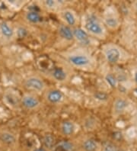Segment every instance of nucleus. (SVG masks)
I'll list each match as a JSON object with an SVG mask.
<instances>
[{
    "label": "nucleus",
    "instance_id": "7",
    "mask_svg": "<svg viewBox=\"0 0 137 151\" xmlns=\"http://www.w3.org/2000/svg\"><path fill=\"white\" fill-rule=\"evenodd\" d=\"M47 100L52 104L60 103L63 99V94L59 89H51L47 93Z\"/></svg>",
    "mask_w": 137,
    "mask_h": 151
},
{
    "label": "nucleus",
    "instance_id": "8",
    "mask_svg": "<svg viewBox=\"0 0 137 151\" xmlns=\"http://www.w3.org/2000/svg\"><path fill=\"white\" fill-rule=\"evenodd\" d=\"M59 35L66 41H70L74 39L73 30L72 29L71 27L66 25V24H61L59 27Z\"/></svg>",
    "mask_w": 137,
    "mask_h": 151
},
{
    "label": "nucleus",
    "instance_id": "13",
    "mask_svg": "<svg viewBox=\"0 0 137 151\" xmlns=\"http://www.w3.org/2000/svg\"><path fill=\"white\" fill-rule=\"evenodd\" d=\"M61 131L64 135L70 136L72 135L75 131V125L70 121L63 122L61 124Z\"/></svg>",
    "mask_w": 137,
    "mask_h": 151
},
{
    "label": "nucleus",
    "instance_id": "27",
    "mask_svg": "<svg viewBox=\"0 0 137 151\" xmlns=\"http://www.w3.org/2000/svg\"><path fill=\"white\" fill-rule=\"evenodd\" d=\"M136 9H137V2H136Z\"/></svg>",
    "mask_w": 137,
    "mask_h": 151
},
{
    "label": "nucleus",
    "instance_id": "25",
    "mask_svg": "<svg viewBox=\"0 0 137 151\" xmlns=\"http://www.w3.org/2000/svg\"><path fill=\"white\" fill-rule=\"evenodd\" d=\"M34 151H46V150L44 148L40 147V148H36L35 150H34Z\"/></svg>",
    "mask_w": 137,
    "mask_h": 151
},
{
    "label": "nucleus",
    "instance_id": "16",
    "mask_svg": "<svg viewBox=\"0 0 137 151\" xmlns=\"http://www.w3.org/2000/svg\"><path fill=\"white\" fill-rule=\"evenodd\" d=\"M0 140L6 144H12L15 142V137L8 131H3L0 134Z\"/></svg>",
    "mask_w": 137,
    "mask_h": 151
},
{
    "label": "nucleus",
    "instance_id": "4",
    "mask_svg": "<svg viewBox=\"0 0 137 151\" xmlns=\"http://www.w3.org/2000/svg\"><path fill=\"white\" fill-rule=\"evenodd\" d=\"M24 87L27 89L35 92H42L45 88V83L38 76H29L24 80Z\"/></svg>",
    "mask_w": 137,
    "mask_h": 151
},
{
    "label": "nucleus",
    "instance_id": "3",
    "mask_svg": "<svg viewBox=\"0 0 137 151\" xmlns=\"http://www.w3.org/2000/svg\"><path fill=\"white\" fill-rule=\"evenodd\" d=\"M104 54L109 63L115 64L121 61L122 53L120 47L113 44H108L104 47Z\"/></svg>",
    "mask_w": 137,
    "mask_h": 151
},
{
    "label": "nucleus",
    "instance_id": "15",
    "mask_svg": "<svg viewBox=\"0 0 137 151\" xmlns=\"http://www.w3.org/2000/svg\"><path fill=\"white\" fill-rule=\"evenodd\" d=\"M127 105L128 103L126 100L123 99H117L113 103V109H114L116 113L120 114L126 109Z\"/></svg>",
    "mask_w": 137,
    "mask_h": 151
},
{
    "label": "nucleus",
    "instance_id": "9",
    "mask_svg": "<svg viewBox=\"0 0 137 151\" xmlns=\"http://www.w3.org/2000/svg\"><path fill=\"white\" fill-rule=\"evenodd\" d=\"M0 33L4 38L10 40L14 37L15 32H14L12 27L9 23L3 22L0 23Z\"/></svg>",
    "mask_w": 137,
    "mask_h": 151
},
{
    "label": "nucleus",
    "instance_id": "24",
    "mask_svg": "<svg viewBox=\"0 0 137 151\" xmlns=\"http://www.w3.org/2000/svg\"><path fill=\"white\" fill-rule=\"evenodd\" d=\"M104 151H118V150L116 147V146H114L113 144H107V145L104 147Z\"/></svg>",
    "mask_w": 137,
    "mask_h": 151
},
{
    "label": "nucleus",
    "instance_id": "1",
    "mask_svg": "<svg viewBox=\"0 0 137 151\" xmlns=\"http://www.w3.org/2000/svg\"><path fill=\"white\" fill-rule=\"evenodd\" d=\"M84 27V30L88 35H91L100 38L104 37L105 35V29L104 25L99 20L98 18L94 14L88 15L86 17Z\"/></svg>",
    "mask_w": 137,
    "mask_h": 151
},
{
    "label": "nucleus",
    "instance_id": "2",
    "mask_svg": "<svg viewBox=\"0 0 137 151\" xmlns=\"http://www.w3.org/2000/svg\"><path fill=\"white\" fill-rule=\"evenodd\" d=\"M66 60L72 66L79 69L90 68L93 62L89 54L82 51L72 52L68 54Z\"/></svg>",
    "mask_w": 137,
    "mask_h": 151
},
{
    "label": "nucleus",
    "instance_id": "12",
    "mask_svg": "<svg viewBox=\"0 0 137 151\" xmlns=\"http://www.w3.org/2000/svg\"><path fill=\"white\" fill-rule=\"evenodd\" d=\"M25 18L27 22H31L32 24H37L42 21V17L40 16L38 12L34 11V10L27 12L26 13Z\"/></svg>",
    "mask_w": 137,
    "mask_h": 151
},
{
    "label": "nucleus",
    "instance_id": "18",
    "mask_svg": "<svg viewBox=\"0 0 137 151\" xmlns=\"http://www.w3.org/2000/svg\"><path fill=\"white\" fill-rule=\"evenodd\" d=\"M82 147L85 151H96L98 148V144L95 140L92 139H87L83 142Z\"/></svg>",
    "mask_w": 137,
    "mask_h": 151
},
{
    "label": "nucleus",
    "instance_id": "14",
    "mask_svg": "<svg viewBox=\"0 0 137 151\" xmlns=\"http://www.w3.org/2000/svg\"><path fill=\"white\" fill-rule=\"evenodd\" d=\"M104 22L105 25H107L109 28H111V29H115L120 24V22H119V19H117V17L114 16V15H107L104 19Z\"/></svg>",
    "mask_w": 137,
    "mask_h": 151
},
{
    "label": "nucleus",
    "instance_id": "19",
    "mask_svg": "<svg viewBox=\"0 0 137 151\" xmlns=\"http://www.w3.org/2000/svg\"><path fill=\"white\" fill-rule=\"evenodd\" d=\"M55 139L51 134H47L44 137L43 143L44 146L47 148H52L54 146Z\"/></svg>",
    "mask_w": 137,
    "mask_h": 151
},
{
    "label": "nucleus",
    "instance_id": "21",
    "mask_svg": "<svg viewBox=\"0 0 137 151\" xmlns=\"http://www.w3.org/2000/svg\"><path fill=\"white\" fill-rule=\"evenodd\" d=\"M95 98L99 101H104L108 99V95L103 92H96L94 95Z\"/></svg>",
    "mask_w": 137,
    "mask_h": 151
},
{
    "label": "nucleus",
    "instance_id": "11",
    "mask_svg": "<svg viewBox=\"0 0 137 151\" xmlns=\"http://www.w3.org/2000/svg\"><path fill=\"white\" fill-rule=\"evenodd\" d=\"M4 100L6 101V104L8 105H10L11 107H15L19 102L18 96L14 94V92L11 91L6 92V94L4 95Z\"/></svg>",
    "mask_w": 137,
    "mask_h": 151
},
{
    "label": "nucleus",
    "instance_id": "17",
    "mask_svg": "<svg viewBox=\"0 0 137 151\" xmlns=\"http://www.w3.org/2000/svg\"><path fill=\"white\" fill-rule=\"evenodd\" d=\"M52 76L56 80L60 82L64 81L67 77V74L62 68H55L52 72Z\"/></svg>",
    "mask_w": 137,
    "mask_h": 151
},
{
    "label": "nucleus",
    "instance_id": "10",
    "mask_svg": "<svg viewBox=\"0 0 137 151\" xmlns=\"http://www.w3.org/2000/svg\"><path fill=\"white\" fill-rule=\"evenodd\" d=\"M62 18H63L64 21L66 22V24H68V26H70V27L75 26L76 24V16H75V13L73 12L72 10H64L62 12Z\"/></svg>",
    "mask_w": 137,
    "mask_h": 151
},
{
    "label": "nucleus",
    "instance_id": "23",
    "mask_svg": "<svg viewBox=\"0 0 137 151\" xmlns=\"http://www.w3.org/2000/svg\"><path fill=\"white\" fill-rule=\"evenodd\" d=\"M44 5L49 9H54L57 7V2L53 0H46L44 1Z\"/></svg>",
    "mask_w": 137,
    "mask_h": 151
},
{
    "label": "nucleus",
    "instance_id": "22",
    "mask_svg": "<svg viewBox=\"0 0 137 151\" xmlns=\"http://www.w3.org/2000/svg\"><path fill=\"white\" fill-rule=\"evenodd\" d=\"M27 31L24 28H19L17 30V35L19 38H24L27 36Z\"/></svg>",
    "mask_w": 137,
    "mask_h": 151
},
{
    "label": "nucleus",
    "instance_id": "5",
    "mask_svg": "<svg viewBox=\"0 0 137 151\" xmlns=\"http://www.w3.org/2000/svg\"><path fill=\"white\" fill-rule=\"evenodd\" d=\"M21 103L25 109H34L40 105V101L34 95L25 94L21 99Z\"/></svg>",
    "mask_w": 137,
    "mask_h": 151
},
{
    "label": "nucleus",
    "instance_id": "6",
    "mask_svg": "<svg viewBox=\"0 0 137 151\" xmlns=\"http://www.w3.org/2000/svg\"><path fill=\"white\" fill-rule=\"evenodd\" d=\"M74 39L84 46H88L90 44L89 35L82 28H76L73 30Z\"/></svg>",
    "mask_w": 137,
    "mask_h": 151
},
{
    "label": "nucleus",
    "instance_id": "26",
    "mask_svg": "<svg viewBox=\"0 0 137 151\" xmlns=\"http://www.w3.org/2000/svg\"><path fill=\"white\" fill-rule=\"evenodd\" d=\"M135 81L137 83V72L135 73Z\"/></svg>",
    "mask_w": 137,
    "mask_h": 151
},
{
    "label": "nucleus",
    "instance_id": "20",
    "mask_svg": "<svg viewBox=\"0 0 137 151\" xmlns=\"http://www.w3.org/2000/svg\"><path fill=\"white\" fill-rule=\"evenodd\" d=\"M105 80L108 83V85L112 88H115L117 85V78L111 73L107 74L105 76Z\"/></svg>",
    "mask_w": 137,
    "mask_h": 151
}]
</instances>
